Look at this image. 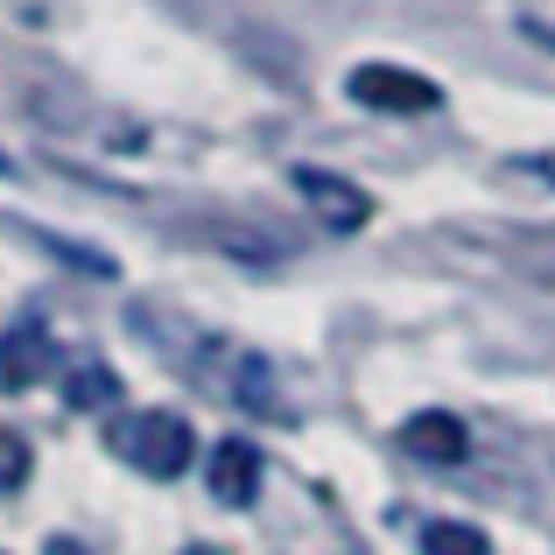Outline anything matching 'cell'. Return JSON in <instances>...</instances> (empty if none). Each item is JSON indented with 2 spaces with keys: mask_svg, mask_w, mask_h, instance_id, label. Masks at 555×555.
<instances>
[{
  "mask_svg": "<svg viewBox=\"0 0 555 555\" xmlns=\"http://www.w3.org/2000/svg\"><path fill=\"white\" fill-rule=\"evenodd\" d=\"M42 555H92V548H85V542H70V534H56V542L42 548Z\"/></svg>",
  "mask_w": 555,
  "mask_h": 555,
  "instance_id": "obj_11",
  "label": "cell"
},
{
  "mask_svg": "<svg viewBox=\"0 0 555 555\" xmlns=\"http://www.w3.org/2000/svg\"><path fill=\"white\" fill-rule=\"evenodd\" d=\"M50 366H56V338L42 331V317H22V324L0 331V387H8V393L36 387Z\"/></svg>",
  "mask_w": 555,
  "mask_h": 555,
  "instance_id": "obj_4",
  "label": "cell"
},
{
  "mask_svg": "<svg viewBox=\"0 0 555 555\" xmlns=\"http://www.w3.org/2000/svg\"><path fill=\"white\" fill-rule=\"evenodd\" d=\"M296 190H302V204H310L331 232H359L373 218V197H366V190L345 183V177H331V169H296Z\"/></svg>",
  "mask_w": 555,
  "mask_h": 555,
  "instance_id": "obj_5",
  "label": "cell"
},
{
  "mask_svg": "<svg viewBox=\"0 0 555 555\" xmlns=\"http://www.w3.org/2000/svg\"><path fill=\"white\" fill-rule=\"evenodd\" d=\"M393 443H401L415 464H443V472H450V464H464L472 436H464L457 415H443V408H422V415L401 422V436H393Z\"/></svg>",
  "mask_w": 555,
  "mask_h": 555,
  "instance_id": "obj_6",
  "label": "cell"
},
{
  "mask_svg": "<svg viewBox=\"0 0 555 555\" xmlns=\"http://www.w3.org/2000/svg\"><path fill=\"white\" fill-rule=\"evenodd\" d=\"M113 457H127L141 478H183L190 457H197V429L177 415V408H134V415L113 422Z\"/></svg>",
  "mask_w": 555,
  "mask_h": 555,
  "instance_id": "obj_1",
  "label": "cell"
},
{
  "mask_svg": "<svg viewBox=\"0 0 555 555\" xmlns=\"http://www.w3.org/2000/svg\"><path fill=\"white\" fill-rule=\"evenodd\" d=\"M528 36H534V42H548V50H555V28H548V22H528Z\"/></svg>",
  "mask_w": 555,
  "mask_h": 555,
  "instance_id": "obj_12",
  "label": "cell"
},
{
  "mask_svg": "<svg viewBox=\"0 0 555 555\" xmlns=\"http://www.w3.org/2000/svg\"><path fill=\"white\" fill-rule=\"evenodd\" d=\"M64 401L78 408V415H99V408H113V401H120V373H113V366H99V359H78V366L64 373Z\"/></svg>",
  "mask_w": 555,
  "mask_h": 555,
  "instance_id": "obj_7",
  "label": "cell"
},
{
  "mask_svg": "<svg viewBox=\"0 0 555 555\" xmlns=\"http://www.w3.org/2000/svg\"><path fill=\"white\" fill-rule=\"evenodd\" d=\"M28 472H36V457H28V443L0 422V492H22L28 486Z\"/></svg>",
  "mask_w": 555,
  "mask_h": 555,
  "instance_id": "obj_10",
  "label": "cell"
},
{
  "mask_svg": "<svg viewBox=\"0 0 555 555\" xmlns=\"http://www.w3.org/2000/svg\"><path fill=\"white\" fill-rule=\"evenodd\" d=\"M422 555H492V542L464 520H429L422 528Z\"/></svg>",
  "mask_w": 555,
  "mask_h": 555,
  "instance_id": "obj_9",
  "label": "cell"
},
{
  "mask_svg": "<svg viewBox=\"0 0 555 555\" xmlns=\"http://www.w3.org/2000/svg\"><path fill=\"white\" fill-rule=\"evenodd\" d=\"M204 486H211L218 506H254L260 500V450L246 443V436H225V443H211V457H204Z\"/></svg>",
  "mask_w": 555,
  "mask_h": 555,
  "instance_id": "obj_3",
  "label": "cell"
},
{
  "mask_svg": "<svg viewBox=\"0 0 555 555\" xmlns=\"http://www.w3.org/2000/svg\"><path fill=\"white\" fill-rule=\"evenodd\" d=\"M345 92H352V106L393 113V120H422V113L443 106V85L422 78V70H401V64H359L345 78Z\"/></svg>",
  "mask_w": 555,
  "mask_h": 555,
  "instance_id": "obj_2",
  "label": "cell"
},
{
  "mask_svg": "<svg viewBox=\"0 0 555 555\" xmlns=\"http://www.w3.org/2000/svg\"><path fill=\"white\" fill-rule=\"evenodd\" d=\"M232 401H246L254 415H282V401H274V373H268V359H254V352H240V366H232Z\"/></svg>",
  "mask_w": 555,
  "mask_h": 555,
  "instance_id": "obj_8",
  "label": "cell"
},
{
  "mask_svg": "<svg viewBox=\"0 0 555 555\" xmlns=\"http://www.w3.org/2000/svg\"><path fill=\"white\" fill-rule=\"evenodd\" d=\"M183 555H225V548H204V542H197V548H183Z\"/></svg>",
  "mask_w": 555,
  "mask_h": 555,
  "instance_id": "obj_13",
  "label": "cell"
}]
</instances>
